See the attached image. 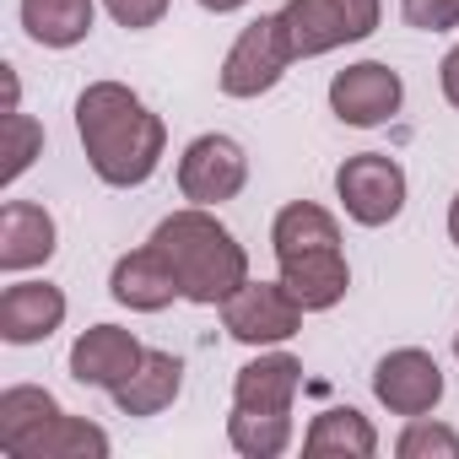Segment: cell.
Segmentation results:
<instances>
[{
  "label": "cell",
  "instance_id": "6da1fadb",
  "mask_svg": "<svg viewBox=\"0 0 459 459\" xmlns=\"http://www.w3.org/2000/svg\"><path fill=\"white\" fill-rule=\"evenodd\" d=\"M76 135H82L87 168L108 189H141L168 152V125L125 82H92L76 98Z\"/></svg>",
  "mask_w": 459,
  "mask_h": 459
},
{
  "label": "cell",
  "instance_id": "7a4b0ae2",
  "mask_svg": "<svg viewBox=\"0 0 459 459\" xmlns=\"http://www.w3.org/2000/svg\"><path fill=\"white\" fill-rule=\"evenodd\" d=\"M152 249L173 265L184 303H200V308H221L249 281L244 244L211 216V205H184V211L162 216L152 233Z\"/></svg>",
  "mask_w": 459,
  "mask_h": 459
},
{
  "label": "cell",
  "instance_id": "3957f363",
  "mask_svg": "<svg viewBox=\"0 0 459 459\" xmlns=\"http://www.w3.org/2000/svg\"><path fill=\"white\" fill-rule=\"evenodd\" d=\"M384 17V0H287L281 22L298 60H319L341 44H362Z\"/></svg>",
  "mask_w": 459,
  "mask_h": 459
},
{
  "label": "cell",
  "instance_id": "277c9868",
  "mask_svg": "<svg viewBox=\"0 0 459 459\" xmlns=\"http://www.w3.org/2000/svg\"><path fill=\"white\" fill-rule=\"evenodd\" d=\"M292 60H298V49H292V39H287L281 12H276V17H255V22L233 39V49H227L216 82H221L227 98H260V92H271V87L287 76Z\"/></svg>",
  "mask_w": 459,
  "mask_h": 459
},
{
  "label": "cell",
  "instance_id": "5b68a950",
  "mask_svg": "<svg viewBox=\"0 0 459 459\" xmlns=\"http://www.w3.org/2000/svg\"><path fill=\"white\" fill-rule=\"evenodd\" d=\"M335 195L357 227H389L405 211V168L384 152H357L335 168Z\"/></svg>",
  "mask_w": 459,
  "mask_h": 459
},
{
  "label": "cell",
  "instance_id": "8992f818",
  "mask_svg": "<svg viewBox=\"0 0 459 459\" xmlns=\"http://www.w3.org/2000/svg\"><path fill=\"white\" fill-rule=\"evenodd\" d=\"M221 325L244 346H281L303 330V303L276 281H244L233 298L221 303Z\"/></svg>",
  "mask_w": 459,
  "mask_h": 459
},
{
  "label": "cell",
  "instance_id": "52a82bcc",
  "mask_svg": "<svg viewBox=\"0 0 459 459\" xmlns=\"http://www.w3.org/2000/svg\"><path fill=\"white\" fill-rule=\"evenodd\" d=\"M249 184V157L233 135H195L178 157V189L189 205H221V200H238Z\"/></svg>",
  "mask_w": 459,
  "mask_h": 459
},
{
  "label": "cell",
  "instance_id": "ba28073f",
  "mask_svg": "<svg viewBox=\"0 0 459 459\" xmlns=\"http://www.w3.org/2000/svg\"><path fill=\"white\" fill-rule=\"evenodd\" d=\"M400 103H405V82L384 60H362V65H346V71L330 76V108L351 130L389 125L400 114Z\"/></svg>",
  "mask_w": 459,
  "mask_h": 459
},
{
  "label": "cell",
  "instance_id": "9c48e42d",
  "mask_svg": "<svg viewBox=\"0 0 459 459\" xmlns=\"http://www.w3.org/2000/svg\"><path fill=\"white\" fill-rule=\"evenodd\" d=\"M373 394H378V405L389 411V416H427V411H437V400H443V368H437V357L432 351H421V346H400V351H389V357H378V368H373Z\"/></svg>",
  "mask_w": 459,
  "mask_h": 459
},
{
  "label": "cell",
  "instance_id": "30bf717a",
  "mask_svg": "<svg viewBox=\"0 0 459 459\" xmlns=\"http://www.w3.org/2000/svg\"><path fill=\"white\" fill-rule=\"evenodd\" d=\"M141 357H146V346H141L130 330H119V325H92V330H82L76 346H71V378L87 384V389H108V394H114V389L141 368Z\"/></svg>",
  "mask_w": 459,
  "mask_h": 459
},
{
  "label": "cell",
  "instance_id": "8fae6325",
  "mask_svg": "<svg viewBox=\"0 0 459 459\" xmlns=\"http://www.w3.org/2000/svg\"><path fill=\"white\" fill-rule=\"evenodd\" d=\"M281 287L303 303V314H325L346 298L351 287V265L341 255V244H325V249H298V255H281Z\"/></svg>",
  "mask_w": 459,
  "mask_h": 459
},
{
  "label": "cell",
  "instance_id": "7c38bea8",
  "mask_svg": "<svg viewBox=\"0 0 459 459\" xmlns=\"http://www.w3.org/2000/svg\"><path fill=\"white\" fill-rule=\"evenodd\" d=\"M55 244H60L55 216L39 200H6V205H0V271H6V276L49 265Z\"/></svg>",
  "mask_w": 459,
  "mask_h": 459
},
{
  "label": "cell",
  "instance_id": "4fadbf2b",
  "mask_svg": "<svg viewBox=\"0 0 459 459\" xmlns=\"http://www.w3.org/2000/svg\"><path fill=\"white\" fill-rule=\"evenodd\" d=\"M65 325V292L49 281H12L0 292V341L6 346H39Z\"/></svg>",
  "mask_w": 459,
  "mask_h": 459
},
{
  "label": "cell",
  "instance_id": "5bb4252c",
  "mask_svg": "<svg viewBox=\"0 0 459 459\" xmlns=\"http://www.w3.org/2000/svg\"><path fill=\"white\" fill-rule=\"evenodd\" d=\"M108 292H114V303H125L130 314H162L173 298H184L173 265H168L152 244H146V249H130V255L114 260V271H108Z\"/></svg>",
  "mask_w": 459,
  "mask_h": 459
},
{
  "label": "cell",
  "instance_id": "9a60e30c",
  "mask_svg": "<svg viewBox=\"0 0 459 459\" xmlns=\"http://www.w3.org/2000/svg\"><path fill=\"white\" fill-rule=\"evenodd\" d=\"M298 389H303V362L292 351H260L255 362L238 368L233 405H244V411H292Z\"/></svg>",
  "mask_w": 459,
  "mask_h": 459
},
{
  "label": "cell",
  "instance_id": "2e32d148",
  "mask_svg": "<svg viewBox=\"0 0 459 459\" xmlns=\"http://www.w3.org/2000/svg\"><path fill=\"white\" fill-rule=\"evenodd\" d=\"M108 432L98 427V421H87V416H71V411H60V416H49L44 427H33L17 448H12V459H108Z\"/></svg>",
  "mask_w": 459,
  "mask_h": 459
},
{
  "label": "cell",
  "instance_id": "e0dca14e",
  "mask_svg": "<svg viewBox=\"0 0 459 459\" xmlns=\"http://www.w3.org/2000/svg\"><path fill=\"white\" fill-rule=\"evenodd\" d=\"M184 389V362L173 351H146L141 368L114 389V405L119 416H162Z\"/></svg>",
  "mask_w": 459,
  "mask_h": 459
},
{
  "label": "cell",
  "instance_id": "ac0fdd59",
  "mask_svg": "<svg viewBox=\"0 0 459 459\" xmlns=\"http://www.w3.org/2000/svg\"><path fill=\"white\" fill-rule=\"evenodd\" d=\"M303 454L314 459H373L378 454V432L362 411L351 405H335V411H319L303 432Z\"/></svg>",
  "mask_w": 459,
  "mask_h": 459
},
{
  "label": "cell",
  "instance_id": "d6986e66",
  "mask_svg": "<svg viewBox=\"0 0 459 459\" xmlns=\"http://www.w3.org/2000/svg\"><path fill=\"white\" fill-rule=\"evenodd\" d=\"M98 22L92 0H22V28L44 49H76Z\"/></svg>",
  "mask_w": 459,
  "mask_h": 459
},
{
  "label": "cell",
  "instance_id": "ffe728a7",
  "mask_svg": "<svg viewBox=\"0 0 459 459\" xmlns=\"http://www.w3.org/2000/svg\"><path fill=\"white\" fill-rule=\"evenodd\" d=\"M325 244H341V221L325 205L292 200V205L276 211V221H271V249H276V260L281 255H298V249H325Z\"/></svg>",
  "mask_w": 459,
  "mask_h": 459
},
{
  "label": "cell",
  "instance_id": "44dd1931",
  "mask_svg": "<svg viewBox=\"0 0 459 459\" xmlns=\"http://www.w3.org/2000/svg\"><path fill=\"white\" fill-rule=\"evenodd\" d=\"M227 443L244 459H276L292 448V411H244L233 405L227 416Z\"/></svg>",
  "mask_w": 459,
  "mask_h": 459
},
{
  "label": "cell",
  "instance_id": "7402d4cb",
  "mask_svg": "<svg viewBox=\"0 0 459 459\" xmlns=\"http://www.w3.org/2000/svg\"><path fill=\"white\" fill-rule=\"evenodd\" d=\"M49 416H60V400L39 384H12V389H0V448H17L33 427H44Z\"/></svg>",
  "mask_w": 459,
  "mask_h": 459
},
{
  "label": "cell",
  "instance_id": "603a6c76",
  "mask_svg": "<svg viewBox=\"0 0 459 459\" xmlns=\"http://www.w3.org/2000/svg\"><path fill=\"white\" fill-rule=\"evenodd\" d=\"M394 454L400 459H459V432L432 416H411L405 432L394 437Z\"/></svg>",
  "mask_w": 459,
  "mask_h": 459
},
{
  "label": "cell",
  "instance_id": "cb8c5ba5",
  "mask_svg": "<svg viewBox=\"0 0 459 459\" xmlns=\"http://www.w3.org/2000/svg\"><path fill=\"white\" fill-rule=\"evenodd\" d=\"M6 135H12V146H6V184H17L28 168H33V157L44 152V125L33 119V114H22V108H12L6 114Z\"/></svg>",
  "mask_w": 459,
  "mask_h": 459
},
{
  "label": "cell",
  "instance_id": "d4e9b609",
  "mask_svg": "<svg viewBox=\"0 0 459 459\" xmlns=\"http://www.w3.org/2000/svg\"><path fill=\"white\" fill-rule=\"evenodd\" d=\"M400 17L416 33H448L459 28V0H400Z\"/></svg>",
  "mask_w": 459,
  "mask_h": 459
},
{
  "label": "cell",
  "instance_id": "484cf974",
  "mask_svg": "<svg viewBox=\"0 0 459 459\" xmlns=\"http://www.w3.org/2000/svg\"><path fill=\"white\" fill-rule=\"evenodd\" d=\"M108 6V17L119 22V28H130V33H146V28H157L162 17H168V0H103Z\"/></svg>",
  "mask_w": 459,
  "mask_h": 459
},
{
  "label": "cell",
  "instance_id": "4316f807",
  "mask_svg": "<svg viewBox=\"0 0 459 459\" xmlns=\"http://www.w3.org/2000/svg\"><path fill=\"white\" fill-rule=\"evenodd\" d=\"M437 82H443V98L459 108V44L443 55V65H437Z\"/></svg>",
  "mask_w": 459,
  "mask_h": 459
},
{
  "label": "cell",
  "instance_id": "83f0119b",
  "mask_svg": "<svg viewBox=\"0 0 459 459\" xmlns=\"http://www.w3.org/2000/svg\"><path fill=\"white\" fill-rule=\"evenodd\" d=\"M200 6H205V12H216V17H227V12H244L249 0H200Z\"/></svg>",
  "mask_w": 459,
  "mask_h": 459
},
{
  "label": "cell",
  "instance_id": "f1b7e54d",
  "mask_svg": "<svg viewBox=\"0 0 459 459\" xmlns=\"http://www.w3.org/2000/svg\"><path fill=\"white\" fill-rule=\"evenodd\" d=\"M448 238H454V244H459V195H454V200H448Z\"/></svg>",
  "mask_w": 459,
  "mask_h": 459
},
{
  "label": "cell",
  "instance_id": "f546056e",
  "mask_svg": "<svg viewBox=\"0 0 459 459\" xmlns=\"http://www.w3.org/2000/svg\"><path fill=\"white\" fill-rule=\"evenodd\" d=\"M454 357H459V335H454Z\"/></svg>",
  "mask_w": 459,
  "mask_h": 459
}]
</instances>
